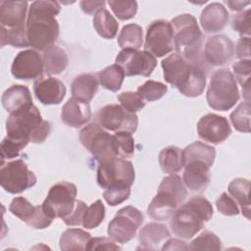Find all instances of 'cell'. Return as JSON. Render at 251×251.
I'll use <instances>...</instances> for the list:
<instances>
[{"label": "cell", "instance_id": "cell-1", "mask_svg": "<svg viewBox=\"0 0 251 251\" xmlns=\"http://www.w3.org/2000/svg\"><path fill=\"white\" fill-rule=\"evenodd\" d=\"M61 11L57 1H34L31 3L26 20V31L29 46L45 51L53 46L59 37L60 26L55 19Z\"/></svg>", "mask_w": 251, "mask_h": 251}, {"label": "cell", "instance_id": "cell-2", "mask_svg": "<svg viewBox=\"0 0 251 251\" xmlns=\"http://www.w3.org/2000/svg\"><path fill=\"white\" fill-rule=\"evenodd\" d=\"M161 66L165 80L184 96L197 97L203 93L207 65L190 63L176 52L163 59Z\"/></svg>", "mask_w": 251, "mask_h": 251}, {"label": "cell", "instance_id": "cell-3", "mask_svg": "<svg viewBox=\"0 0 251 251\" xmlns=\"http://www.w3.org/2000/svg\"><path fill=\"white\" fill-rule=\"evenodd\" d=\"M77 189L75 184L69 181H60L54 184L42 203L43 209L51 218L62 219L67 226L82 225L86 204L76 200Z\"/></svg>", "mask_w": 251, "mask_h": 251}, {"label": "cell", "instance_id": "cell-4", "mask_svg": "<svg viewBox=\"0 0 251 251\" xmlns=\"http://www.w3.org/2000/svg\"><path fill=\"white\" fill-rule=\"evenodd\" d=\"M6 131L8 137L25 144L42 143L51 131V125L42 119L39 110L32 103L9 114Z\"/></svg>", "mask_w": 251, "mask_h": 251}, {"label": "cell", "instance_id": "cell-5", "mask_svg": "<svg viewBox=\"0 0 251 251\" xmlns=\"http://www.w3.org/2000/svg\"><path fill=\"white\" fill-rule=\"evenodd\" d=\"M212 204L202 196H195L180 205L170 218L175 235L182 239L192 238L213 217Z\"/></svg>", "mask_w": 251, "mask_h": 251}, {"label": "cell", "instance_id": "cell-6", "mask_svg": "<svg viewBox=\"0 0 251 251\" xmlns=\"http://www.w3.org/2000/svg\"><path fill=\"white\" fill-rule=\"evenodd\" d=\"M171 24L174 29V46L176 53L190 63L207 65L201 54L203 35L196 19L190 14H181L174 18Z\"/></svg>", "mask_w": 251, "mask_h": 251}, {"label": "cell", "instance_id": "cell-7", "mask_svg": "<svg viewBox=\"0 0 251 251\" xmlns=\"http://www.w3.org/2000/svg\"><path fill=\"white\" fill-rule=\"evenodd\" d=\"M186 195L187 190L182 178L176 174L170 175L161 181L157 194L147 208V213L156 221L169 220Z\"/></svg>", "mask_w": 251, "mask_h": 251}, {"label": "cell", "instance_id": "cell-8", "mask_svg": "<svg viewBox=\"0 0 251 251\" xmlns=\"http://www.w3.org/2000/svg\"><path fill=\"white\" fill-rule=\"evenodd\" d=\"M208 105L217 111L231 109L239 100V91L233 74L228 69H220L213 73L207 89Z\"/></svg>", "mask_w": 251, "mask_h": 251}, {"label": "cell", "instance_id": "cell-9", "mask_svg": "<svg viewBox=\"0 0 251 251\" xmlns=\"http://www.w3.org/2000/svg\"><path fill=\"white\" fill-rule=\"evenodd\" d=\"M79 140L99 163L119 158L118 141L98 124H89L79 131Z\"/></svg>", "mask_w": 251, "mask_h": 251}, {"label": "cell", "instance_id": "cell-10", "mask_svg": "<svg viewBox=\"0 0 251 251\" xmlns=\"http://www.w3.org/2000/svg\"><path fill=\"white\" fill-rule=\"evenodd\" d=\"M135 173L130 161L116 158L99 163L97 169V182L100 187L107 189L119 185H128L134 182Z\"/></svg>", "mask_w": 251, "mask_h": 251}, {"label": "cell", "instance_id": "cell-11", "mask_svg": "<svg viewBox=\"0 0 251 251\" xmlns=\"http://www.w3.org/2000/svg\"><path fill=\"white\" fill-rule=\"evenodd\" d=\"M36 176L31 172L25 162L15 160L1 165L0 183L5 191L19 194L32 187L36 183Z\"/></svg>", "mask_w": 251, "mask_h": 251}, {"label": "cell", "instance_id": "cell-12", "mask_svg": "<svg viewBox=\"0 0 251 251\" xmlns=\"http://www.w3.org/2000/svg\"><path fill=\"white\" fill-rule=\"evenodd\" d=\"M143 214L133 206H126L120 209L108 225L107 232L111 239L119 243H126L131 240L142 225Z\"/></svg>", "mask_w": 251, "mask_h": 251}, {"label": "cell", "instance_id": "cell-13", "mask_svg": "<svg viewBox=\"0 0 251 251\" xmlns=\"http://www.w3.org/2000/svg\"><path fill=\"white\" fill-rule=\"evenodd\" d=\"M97 124L111 131L135 132L138 118L135 113L126 110L122 105L110 104L102 107L96 114Z\"/></svg>", "mask_w": 251, "mask_h": 251}, {"label": "cell", "instance_id": "cell-14", "mask_svg": "<svg viewBox=\"0 0 251 251\" xmlns=\"http://www.w3.org/2000/svg\"><path fill=\"white\" fill-rule=\"evenodd\" d=\"M144 49L154 57H163L171 53L175 49L172 24L165 20L152 22L146 31Z\"/></svg>", "mask_w": 251, "mask_h": 251}, {"label": "cell", "instance_id": "cell-15", "mask_svg": "<svg viewBox=\"0 0 251 251\" xmlns=\"http://www.w3.org/2000/svg\"><path fill=\"white\" fill-rule=\"evenodd\" d=\"M116 64L123 69L126 76H149L157 66V60L145 50L123 49L116 57Z\"/></svg>", "mask_w": 251, "mask_h": 251}, {"label": "cell", "instance_id": "cell-16", "mask_svg": "<svg viewBox=\"0 0 251 251\" xmlns=\"http://www.w3.org/2000/svg\"><path fill=\"white\" fill-rule=\"evenodd\" d=\"M43 68V60L39 53L31 49H26L16 55L12 63L11 73L18 79H37L41 76Z\"/></svg>", "mask_w": 251, "mask_h": 251}, {"label": "cell", "instance_id": "cell-17", "mask_svg": "<svg viewBox=\"0 0 251 251\" xmlns=\"http://www.w3.org/2000/svg\"><path fill=\"white\" fill-rule=\"evenodd\" d=\"M197 132L201 139L213 144H220L227 139L231 128L225 117L210 113L198 121Z\"/></svg>", "mask_w": 251, "mask_h": 251}, {"label": "cell", "instance_id": "cell-18", "mask_svg": "<svg viewBox=\"0 0 251 251\" xmlns=\"http://www.w3.org/2000/svg\"><path fill=\"white\" fill-rule=\"evenodd\" d=\"M234 55V45L231 39L224 34L214 35L205 43L203 58L211 66L228 64Z\"/></svg>", "mask_w": 251, "mask_h": 251}, {"label": "cell", "instance_id": "cell-19", "mask_svg": "<svg viewBox=\"0 0 251 251\" xmlns=\"http://www.w3.org/2000/svg\"><path fill=\"white\" fill-rule=\"evenodd\" d=\"M210 168L211 166L202 160L192 159L185 161L182 175L184 185L193 192H203L210 182Z\"/></svg>", "mask_w": 251, "mask_h": 251}, {"label": "cell", "instance_id": "cell-20", "mask_svg": "<svg viewBox=\"0 0 251 251\" xmlns=\"http://www.w3.org/2000/svg\"><path fill=\"white\" fill-rule=\"evenodd\" d=\"M66 86L53 76H40L33 82V92L36 99L44 105L60 104L66 95Z\"/></svg>", "mask_w": 251, "mask_h": 251}, {"label": "cell", "instance_id": "cell-21", "mask_svg": "<svg viewBox=\"0 0 251 251\" xmlns=\"http://www.w3.org/2000/svg\"><path fill=\"white\" fill-rule=\"evenodd\" d=\"M229 19V15L225 6L214 2L206 6L200 16V24L207 33H215L224 29Z\"/></svg>", "mask_w": 251, "mask_h": 251}, {"label": "cell", "instance_id": "cell-22", "mask_svg": "<svg viewBox=\"0 0 251 251\" xmlns=\"http://www.w3.org/2000/svg\"><path fill=\"white\" fill-rule=\"evenodd\" d=\"M91 118L88 103L70 98L62 108L61 120L68 126L78 128L85 125Z\"/></svg>", "mask_w": 251, "mask_h": 251}, {"label": "cell", "instance_id": "cell-23", "mask_svg": "<svg viewBox=\"0 0 251 251\" xmlns=\"http://www.w3.org/2000/svg\"><path fill=\"white\" fill-rule=\"evenodd\" d=\"M170 231L165 225L158 223L147 224L139 231V246L137 250H159L160 245L170 238Z\"/></svg>", "mask_w": 251, "mask_h": 251}, {"label": "cell", "instance_id": "cell-24", "mask_svg": "<svg viewBox=\"0 0 251 251\" xmlns=\"http://www.w3.org/2000/svg\"><path fill=\"white\" fill-rule=\"evenodd\" d=\"M26 1H0V22L3 26L11 28L25 25Z\"/></svg>", "mask_w": 251, "mask_h": 251}, {"label": "cell", "instance_id": "cell-25", "mask_svg": "<svg viewBox=\"0 0 251 251\" xmlns=\"http://www.w3.org/2000/svg\"><path fill=\"white\" fill-rule=\"evenodd\" d=\"M1 102L3 108L11 114L25 106L32 104V97L29 89L25 85L15 84L4 91Z\"/></svg>", "mask_w": 251, "mask_h": 251}, {"label": "cell", "instance_id": "cell-26", "mask_svg": "<svg viewBox=\"0 0 251 251\" xmlns=\"http://www.w3.org/2000/svg\"><path fill=\"white\" fill-rule=\"evenodd\" d=\"M98 77L93 74H82L77 75L71 86L73 98L88 103L98 90Z\"/></svg>", "mask_w": 251, "mask_h": 251}, {"label": "cell", "instance_id": "cell-27", "mask_svg": "<svg viewBox=\"0 0 251 251\" xmlns=\"http://www.w3.org/2000/svg\"><path fill=\"white\" fill-rule=\"evenodd\" d=\"M158 160L162 171L169 175L176 174L184 167L183 150L176 146H168L162 149Z\"/></svg>", "mask_w": 251, "mask_h": 251}, {"label": "cell", "instance_id": "cell-28", "mask_svg": "<svg viewBox=\"0 0 251 251\" xmlns=\"http://www.w3.org/2000/svg\"><path fill=\"white\" fill-rule=\"evenodd\" d=\"M250 181L246 178L238 177L231 180L228 184V193L234 199V201L239 204L242 215L250 220V200H249V190Z\"/></svg>", "mask_w": 251, "mask_h": 251}, {"label": "cell", "instance_id": "cell-29", "mask_svg": "<svg viewBox=\"0 0 251 251\" xmlns=\"http://www.w3.org/2000/svg\"><path fill=\"white\" fill-rule=\"evenodd\" d=\"M44 69L48 75H59L68 66V55L59 46H51L43 52Z\"/></svg>", "mask_w": 251, "mask_h": 251}, {"label": "cell", "instance_id": "cell-30", "mask_svg": "<svg viewBox=\"0 0 251 251\" xmlns=\"http://www.w3.org/2000/svg\"><path fill=\"white\" fill-rule=\"evenodd\" d=\"M90 238V233L83 229L68 228L60 237V248L63 251L86 250Z\"/></svg>", "mask_w": 251, "mask_h": 251}, {"label": "cell", "instance_id": "cell-31", "mask_svg": "<svg viewBox=\"0 0 251 251\" xmlns=\"http://www.w3.org/2000/svg\"><path fill=\"white\" fill-rule=\"evenodd\" d=\"M93 27L101 37L112 39L117 35L119 24L107 9L102 8L93 17Z\"/></svg>", "mask_w": 251, "mask_h": 251}, {"label": "cell", "instance_id": "cell-32", "mask_svg": "<svg viewBox=\"0 0 251 251\" xmlns=\"http://www.w3.org/2000/svg\"><path fill=\"white\" fill-rule=\"evenodd\" d=\"M142 42L143 30L136 24L126 25L118 36V44L122 49H138Z\"/></svg>", "mask_w": 251, "mask_h": 251}, {"label": "cell", "instance_id": "cell-33", "mask_svg": "<svg viewBox=\"0 0 251 251\" xmlns=\"http://www.w3.org/2000/svg\"><path fill=\"white\" fill-rule=\"evenodd\" d=\"M97 77L99 83L105 89L116 92L122 87L125 73L119 65L114 64L100 71L97 75Z\"/></svg>", "mask_w": 251, "mask_h": 251}, {"label": "cell", "instance_id": "cell-34", "mask_svg": "<svg viewBox=\"0 0 251 251\" xmlns=\"http://www.w3.org/2000/svg\"><path fill=\"white\" fill-rule=\"evenodd\" d=\"M183 156L184 162L192 159H198L206 162L212 167L216 157V150L213 146H210L200 141H196L184 148Z\"/></svg>", "mask_w": 251, "mask_h": 251}, {"label": "cell", "instance_id": "cell-35", "mask_svg": "<svg viewBox=\"0 0 251 251\" xmlns=\"http://www.w3.org/2000/svg\"><path fill=\"white\" fill-rule=\"evenodd\" d=\"M1 46L5 44H10L17 48L29 46L26 25H23L17 27L10 28L7 30L5 26H1Z\"/></svg>", "mask_w": 251, "mask_h": 251}, {"label": "cell", "instance_id": "cell-36", "mask_svg": "<svg viewBox=\"0 0 251 251\" xmlns=\"http://www.w3.org/2000/svg\"><path fill=\"white\" fill-rule=\"evenodd\" d=\"M233 74L235 79L242 86L243 97L246 101H250V73H251V61L240 60L232 65Z\"/></svg>", "mask_w": 251, "mask_h": 251}, {"label": "cell", "instance_id": "cell-37", "mask_svg": "<svg viewBox=\"0 0 251 251\" xmlns=\"http://www.w3.org/2000/svg\"><path fill=\"white\" fill-rule=\"evenodd\" d=\"M250 101H244L230 114L231 124L237 131L250 132Z\"/></svg>", "mask_w": 251, "mask_h": 251}, {"label": "cell", "instance_id": "cell-38", "mask_svg": "<svg viewBox=\"0 0 251 251\" xmlns=\"http://www.w3.org/2000/svg\"><path fill=\"white\" fill-rule=\"evenodd\" d=\"M105 218V207L100 199L93 202L84 212L82 226L86 229L97 227Z\"/></svg>", "mask_w": 251, "mask_h": 251}, {"label": "cell", "instance_id": "cell-39", "mask_svg": "<svg viewBox=\"0 0 251 251\" xmlns=\"http://www.w3.org/2000/svg\"><path fill=\"white\" fill-rule=\"evenodd\" d=\"M168 91V86L160 81L147 80L142 85L138 86L136 93L141 99L152 102L162 98Z\"/></svg>", "mask_w": 251, "mask_h": 251}, {"label": "cell", "instance_id": "cell-40", "mask_svg": "<svg viewBox=\"0 0 251 251\" xmlns=\"http://www.w3.org/2000/svg\"><path fill=\"white\" fill-rule=\"evenodd\" d=\"M189 250H221L222 241L213 232L209 230L203 231L200 235L194 238L189 245H187Z\"/></svg>", "mask_w": 251, "mask_h": 251}, {"label": "cell", "instance_id": "cell-41", "mask_svg": "<svg viewBox=\"0 0 251 251\" xmlns=\"http://www.w3.org/2000/svg\"><path fill=\"white\" fill-rule=\"evenodd\" d=\"M108 4L121 21L133 18L137 12V2L133 0H109Z\"/></svg>", "mask_w": 251, "mask_h": 251}, {"label": "cell", "instance_id": "cell-42", "mask_svg": "<svg viewBox=\"0 0 251 251\" xmlns=\"http://www.w3.org/2000/svg\"><path fill=\"white\" fill-rule=\"evenodd\" d=\"M9 210L14 216L26 224L33 215L35 211V206H33L26 198L20 196L15 197L12 200L9 206Z\"/></svg>", "mask_w": 251, "mask_h": 251}, {"label": "cell", "instance_id": "cell-43", "mask_svg": "<svg viewBox=\"0 0 251 251\" xmlns=\"http://www.w3.org/2000/svg\"><path fill=\"white\" fill-rule=\"evenodd\" d=\"M130 195V186L119 185L105 189L103 197L110 206H117L125 202Z\"/></svg>", "mask_w": 251, "mask_h": 251}, {"label": "cell", "instance_id": "cell-44", "mask_svg": "<svg viewBox=\"0 0 251 251\" xmlns=\"http://www.w3.org/2000/svg\"><path fill=\"white\" fill-rule=\"evenodd\" d=\"M115 137L119 146V158H130L134 153V139L132 133L127 131H117Z\"/></svg>", "mask_w": 251, "mask_h": 251}, {"label": "cell", "instance_id": "cell-45", "mask_svg": "<svg viewBox=\"0 0 251 251\" xmlns=\"http://www.w3.org/2000/svg\"><path fill=\"white\" fill-rule=\"evenodd\" d=\"M27 144L18 141L16 139L10 138L6 136L2 142H1V159H2V164L4 163L5 160L13 159L15 157H18L20 154V151L24 149Z\"/></svg>", "mask_w": 251, "mask_h": 251}, {"label": "cell", "instance_id": "cell-46", "mask_svg": "<svg viewBox=\"0 0 251 251\" xmlns=\"http://www.w3.org/2000/svg\"><path fill=\"white\" fill-rule=\"evenodd\" d=\"M118 100L121 102V105L127 111L135 113L144 108L145 102L141 97L132 91H126L122 92L118 96Z\"/></svg>", "mask_w": 251, "mask_h": 251}, {"label": "cell", "instance_id": "cell-47", "mask_svg": "<svg viewBox=\"0 0 251 251\" xmlns=\"http://www.w3.org/2000/svg\"><path fill=\"white\" fill-rule=\"evenodd\" d=\"M218 211L225 216H236L239 214V208L234 199L226 192H223L216 200Z\"/></svg>", "mask_w": 251, "mask_h": 251}, {"label": "cell", "instance_id": "cell-48", "mask_svg": "<svg viewBox=\"0 0 251 251\" xmlns=\"http://www.w3.org/2000/svg\"><path fill=\"white\" fill-rule=\"evenodd\" d=\"M232 28L241 35L250 37L251 25H250V9H246L236 14L231 22Z\"/></svg>", "mask_w": 251, "mask_h": 251}, {"label": "cell", "instance_id": "cell-49", "mask_svg": "<svg viewBox=\"0 0 251 251\" xmlns=\"http://www.w3.org/2000/svg\"><path fill=\"white\" fill-rule=\"evenodd\" d=\"M53 218H51L43 209L42 205H37L35 206V211L33 213V215L31 216V218L29 219V221L26 223L27 226L36 228V229H43L46 228L47 226H49L52 222H53Z\"/></svg>", "mask_w": 251, "mask_h": 251}, {"label": "cell", "instance_id": "cell-50", "mask_svg": "<svg viewBox=\"0 0 251 251\" xmlns=\"http://www.w3.org/2000/svg\"><path fill=\"white\" fill-rule=\"evenodd\" d=\"M120 250V246H118L113 239L107 237H94L90 238L86 250Z\"/></svg>", "mask_w": 251, "mask_h": 251}, {"label": "cell", "instance_id": "cell-51", "mask_svg": "<svg viewBox=\"0 0 251 251\" xmlns=\"http://www.w3.org/2000/svg\"><path fill=\"white\" fill-rule=\"evenodd\" d=\"M236 57L240 60H250V37L243 36L241 37L235 47Z\"/></svg>", "mask_w": 251, "mask_h": 251}, {"label": "cell", "instance_id": "cell-52", "mask_svg": "<svg viewBox=\"0 0 251 251\" xmlns=\"http://www.w3.org/2000/svg\"><path fill=\"white\" fill-rule=\"evenodd\" d=\"M105 1H81L80 8L81 10L88 15L96 14L102 8H105Z\"/></svg>", "mask_w": 251, "mask_h": 251}, {"label": "cell", "instance_id": "cell-53", "mask_svg": "<svg viewBox=\"0 0 251 251\" xmlns=\"http://www.w3.org/2000/svg\"><path fill=\"white\" fill-rule=\"evenodd\" d=\"M163 251L165 250H187V245L182 240L176 238H171L166 241L161 248Z\"/></svg>", "mask_w": 251, "mask_h": 251}, {"label": "cell", "instance_id": "cell-54", "mask_svg": "<svg viewBox=\"0 0 251 251\" xmlns=\"http://www.w3.org/2000/svg\"><path fill=\"white\" fill-rule=\"evenodd\" d=\"M226 4L231 11H240L245 6L249 5L250 2L249 1H245V2H243V1H226Z\"/></svg>", "mask_w": 251, "mask_h": 251}]
</instances>
